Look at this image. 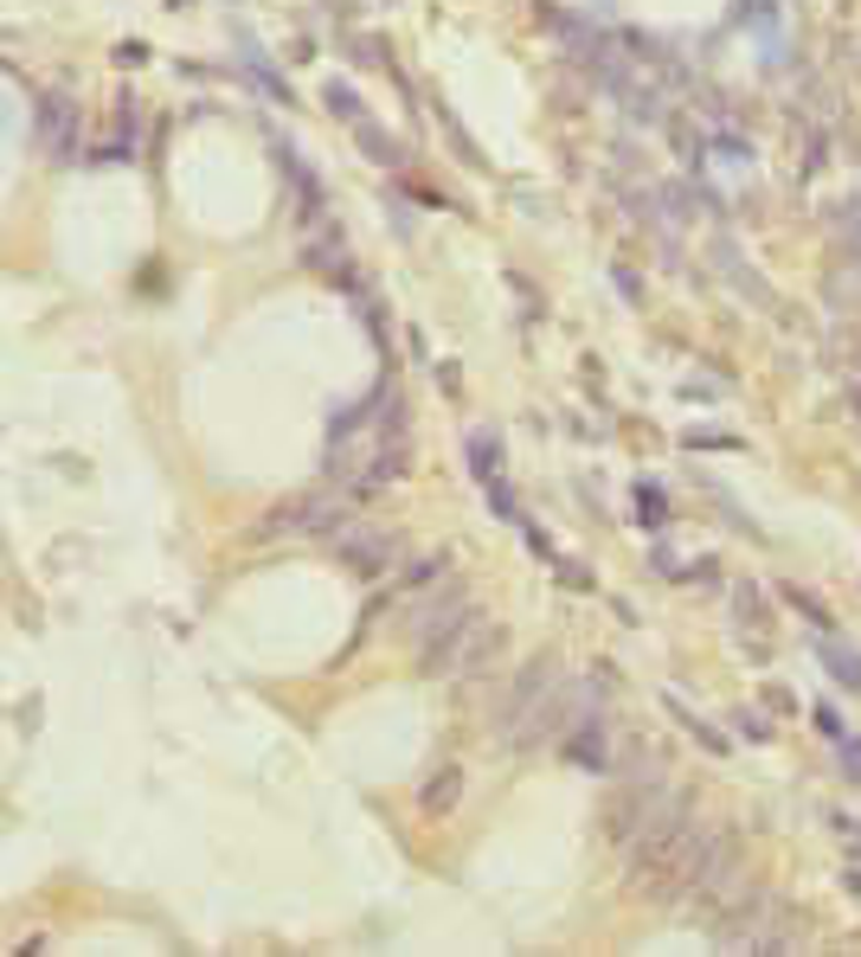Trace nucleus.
Here are the masks:
<instances>
[{"mask_svg": "<svg viewBox=\"0 0 861 957\" xmlns=\"http://www.w3.org/2000/svg\"><path fill=\"white\" fill-rule=\"evenodd\" d=\"M502 649H508V630L502 623H489L483 611H470V623L444 643V649H430V656H419L425 662V675H489L496 662H502Z\"/></svg>", "mask_w": 861, "mask_h": 957, "instance_id": "nucleus-1", "label": "nucleus"}, {"mask_svg": "<svg viewBox=\"0 0 861 957\" xmlns=\"http://www.w3.org/2000/svg\"><path fill=\"white\" fill-rule=\"evenodd\" d=\"M553 687H560V656H553V649H540L534 662H521V675L508 682L502 707H496V720H502V739L514 733V726H521V720H527V713H534V707H540V700H547V694H553Z\"/></svg>", "mask_w": 861, "mask_h": 957, "instance_id": "nucleus-2", "label": "nucleus"}, {"mask_svg": "<svg viewBox=\"0 0 861 957\" xmlns=\"http://www.w3.org/2000/svg\"><path fill=\"white\" fill-rule=\"evenodd\" d=\"M470 598L450 585V592H437V598H425V605H412V643H419V656H430V649H444L463 623H470Z\"/></svg>", "mask_w": 861, "mask_h": 957, "instance_id": "nucleus-3", "label": "nucleus"}, {"mask_svg": "<svg viewBox=\"0 0 861 957\" xmlns=\"http://www.w3.org/2000/svg\"><path fill=\"white\" fill-rule=\"evenodd\" d=\"M566 758H573L578 771H611V739H604V713L598 707H578L573 713V733H566Z\"/></svg>", "mask_w": 861, "mask_h": 957, "instance_id": "nucleus-4", "label": "nucleus"}, {"mask_svg": "<svg viewBox=\"0 0 861 957\" xmlns=\"http://www.w3.org/2000/svg\"><path fill=\"white\" fill-rule=\"evenodd\" d=\"M335 552H341V566L348 572H360V579H379L386 566H392V534H379V527H348L341 540H335Z\"/></svg>", "mask_w": 861, "mask_h": 957, "instance_id": "nucleus-5", "label": "nucleus"}, {"mask_svg": "<svg viewBox=\"0 0 861 957\" xmlns=\"http://www.w3.org/2000/svg\"><path fill=\"white\" fill-rule=\"evenodd\" d=\"M39 148L52 161H72L77 154V103L72 97H39Z\"/></svg>", "mask_w": 861, "mask_h": 957, "instance_id": "nucleus-6", "label": "nucleus"}, {"mask_svg": "<svg viewBox=\"0 0 861 957\" xmlns=\"http://www.w3.org/2000/svg\"><path fill=\"white\" fill-rule=\"evenodd\" d=\"M566 713H573V700H566V694L553 687V694H547V700H540V707H534V713H527V720H521L514 733H508V746H521V753L547 746V739H553V733L566 726Z\"/></svg>", "mask_w": 861, "mask_h": 957, "instance_id": "nucleus-7", "label": "nucleus"}, {"mask_svg": "<svg viewBox=\"0 0 861 957\" xmlns=\"http://www.w3.org/2000/svg\"><path fill=\"white\" fill-rule=\"evenodd\" d=\"M726 598H733V630H739V643H746L752 656H765V598H759L752 585H733Z\"/></svg>", "mask_w": 861, "mask_h": 957, "instance_id": "nucleus-8", "label": "nucleus"}, {"mask_svg": "<svg viewBox=\"0 0 861 957\" xmlns=\"http://www.w3.org/2000/svg\"><path fill=\"white\" fill-rule=\"evenodd\" d=\"M463 457H470V476L483 482V488H496V482H502V437H496V431H470Z\"/></svg>", "mask_w": 861, "mask_h": 957, "instance_id": "nucleus-9", "label": "nucleus"}, {"mask_svg": "<svg viewBox=\"0 0 861 957\" xmlns=\"http://www.w3.org/2000/svg\"><path fill=\"white\" fill-rule=\"evenodd\" d=\"M463 778H470L463 765H444V771L430 778L425 791H419V804H425V817H450V810H457V797H463Z\"/></svg>", "mask_w": 861, "mask_h": 957, "instance_id": "nucleus-10", "label": "nucleus"}, {"mask_svg": "<svg viewBox=\"0 0 861 957\" xmlns=\"http://www.w3.org/2000/svg\"><path fill=\"white\" fill-rule=\"evenodd\" d=\"M348 527H354L348 501H309V508H302V534H315V540H341Z\"/></svg>", "mask_w": 861, "mask_h": 957, "instance_id": "nucleus-11", "label": "nucleus"}, {"mask_svg": "<svg viewBox=\"0 0 861 957\" xmlns=\"http://www.w3.org/2000/svg\"><path fill=\"white\" fill-rule=\"evenodd\" d=\"M714 264H720V276H726V283H733L739 296H752V302H772V289H765L759 276L746 271V258H739V251H733L726 238H720V245H714Z\"/></svg>", "mask_w": 861, "mask_h": 957, "instance_id": "nucleus-12", "label": "nucleus"}, {"mask_svg": "<svg viewBox=\"0 0 861 957\" xmlns=\"http://www.w3.org/2000/svg\"><path fill=\"white\" fill-rule=\"evenodd\" d=\"M816 656H823V669H829L836 682L849 687V694H861V649L836 643V636H823V643H816Z\"/></svg>", "mask_w": 861, "mask_h": 957, "instance_id": "nucleus-13", "label": "nucleus"}, {"mask_svg": "<svg viewBox=\"0 0 861 957\" xmlns=\"http://www.w3.org/2000/svg\"><path fill=\"white\" fill-rule=\"evenodd\" d=\"M354 141L366 148V154H373V161H379V167H399V161H405V154H399V141L386 136L373 116H360V123H354Z\"/></svg>", "mask_w": 861, "mask_h": 957, "instance_id": "nucleus-14", "label": "nucleus"}, {"mask_svg": "<svg viewBox=\"0 0 861 957\" xmlns=\"http://www.w3.org/2000/svg\"><path fill=\"white\" fill-rule=\"evenodd\" d=\"M669 713H675V720H682V726H688V733H695V739H701L708 753H726V739H720V733H714V726H708V720H695V713H688V707H682L675 694H669Z\"/></svg>", "mask_w": 861, "mask_h": 957, "instance_id": "nucleus-15", "label": "nucleus"}, {"mask_svg": "<svg viewBox=\"0 0 861 957\" xmlns=\"http://www.w3.org/2000/svg\"><path fill=\"white\" fill-rule=\"evenodd\" d=\"M637 508H644L649 527H662V521H669V501H662V488H656V482H644V488H637Z\"/></svg>", "mask_w": 861, "mask_h": 957, "instance_id": "nucleus-16", "label": "nucleus"}, {"mask_svg": "<svg viewBox=\"0 0 861 957\" xmlns=\"http://www.w3.org/2000/svg\"><path fill=\"white\" fill-rule=\"evenodd\" d=\"M328 110H335L341 123H360V97L348 90V84H328Z\"/></svg>", "mask_w": 861, "mask_h": 957, "instance_id": "nucleus-17", "label": "nucleus"}, {"mask_svg": "<svg viewBox=\"0 0 861 957\" xmlns=\"http://www.w3.org/2000/svg\"><path fill=\"white\" fill-rule=\"evenodd\" d=\"M437 572H444V552H430V559H412V566H405V585H437Z\"/></svg>", "mask_w": 861, "mask_h": 957, "instance_id": "nucleus-18", "label": "nucleus"}, {"mask_svg": "<svg viewBox=\"0 0 861 957\" xmlns=\"http://www.w3.org/2000/svg\"><path fill=\"white\" fill-rule=\"evenodd\" d=\"M785 598L790 605H797V611L810 617V623H816V630H823V623H829V611H823V605H816V598H810V592H803V585H785Z\"/></svg>", "mask_w": 861, "mask_h": 957, "instance_id": "nucleus-19", "label": "nucleus"}, {"mask_svg": "<svg viewBox=\"0 0 861 957\" xmlns=\"http://www.w3.org/2000/svg\"><path fill=\"white\" fill-rule=\"evenodd\" d=\"M816 733H823V739H849V726H843V713H836L829 700L816 707Z\"/></svg>", "mask_w": 861, "mask_h": 957, "instance_id": "nucleus-20", "label": "nucleus"}, {"mask_svg": "<svg viewBox=\"0 0 861 957\" xmlns=\"http://www.w3.org/2000/svg\"><path fill=\"white\" fill-rule=\"evenodd\" d=\"M733 720H739V733H746V739H772V720H765V713H752V707H746V713H733Z\"/></svg>", "mask_w": 861, "mask_h": 957, "instance_id": "nucleus-21", "label": "nucleus"}, {"mask_svg": "<svg viewBox=\"0 0 861 957\" xmlns=\"http://www.w3.org/2000/svg\"><path fill=\"white\" fill-rule=\"evenodd\" d=\"M836 758H843V771L861 784V739H836Z\"/></svg>", "mask_w": 861, "mask_h": 957, "instance_id": "nucleus-22", "label": "nucleus"}, {"mask_svg": "<svg viewBox=\"0 0 861 957\" xmlns=\"http://www.w3.org/2000/svg\"><path fill=\"white\" fill-rule=\"evenodd\" d=\"M688 444L695 450H733V437H720V431H688Z\"/></svg>", "mask_w": 861, "mask_h": 957, "instance_id": "nucleus-23", "label": "nucleus"}, {"mask_svg": "<svg viewBox=\"0 0 861 957\" xmlns=\"http://www.w3.org/2000/svg\"><path fill=\"white\" fill-rule=\"evenodd\" d=\"M560 585H578V592H585V585H591V572H585L578 559H560Z\"/></svg>", "mask_w": 861, "mask_h": 957, "instance_id": "nucleus-24", "label": "nucleus"}, {"mask_svg": "<svg viewBox=\"0 0 861 957\" xmlns=\"http://www.w3.org/2000/svg\"><path fill=\"white\" fill-rule=\"evenodd\" d=\"M611 283H617V289H624V296H631V302H637V296H644V283H637V271H624V264H617V271H611Z\"/></svg>", "mask_w": 861, "mask_h": 957, "instance_id": "nucleus-25", "label": "nucleus"}, {"mask_svg": "<svg viewBox=\"0 0 861 957\" xmlns=\"http://www.w3.org/2000/svg\"><path fill=\"white\" fill-rule=\"evenodd\" d=\"M849 406H856V411H861V380H856V393H849Z\"/></svg>", "mask_w": 861, "mask_h": 957, "instance_id": "nucleus-26", "label": "nucleus"}, {"mask_svg": "<svg viewBox=\"0 0 861 957\" xmlns=\"http://www.w3.org/2000/svg\"><path fill=\"white\" fill-rule=\"evenodd\" d=\"M167 7H187V0H167Z\"/></svg>", "mask_w": 861, "mask_h": 957, "instance_id": "nucleus-27", "label": "nucleus"}]
</instances>
